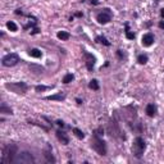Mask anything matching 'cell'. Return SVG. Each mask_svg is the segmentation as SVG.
Masks as SVG:
<instances>
[{
	"label": "cell",
	"instance_id": "obj_1",
	"mask_svg": "<svg viewBox=\"0 0 164 164\" xmlns=\"http://www.w3.org/2000/svg\"><path fill=\"white\" fill-rule=\"evenodd\" d=\"M17 155V146L15 145H8L3 150L1 155V164H8L10 162H14V158Z\"/></svg>",
	"mask_w": 164,
	"mask_h": 164
},
{
	"label": "cell",
	"instance_id": "obj_2",
	"mask_svg": "<svg viewBox=\"0 0 164 164\" xmlns=\"http://www.w3.org/2000/svg\"><path fill=\"white\" fill-rule=\"evenodd\" d=\"M35 162L33 157L27 153V151H22V153H18L14 158V163L15 164H32Z\"/></svg>",
	"mask_w": 164,
	"mask_h": 164
},
{
	"label": "cell",
	"instance_id": "obj_3",
	"mask_svg": "<svg viewBox=\"0 0 164 164\" xmlns=\"http://www.w3.org/2000/svg\"><path fill=\"white\" fill-rule=\"evenodd\" d=\"M91 146L94 147V150H96V151H98L100 155H105V154H106V147H105L104 141H103V140H100V138L96 137V136H94Z\"/></svg>",
	"mask_w": 164,
	"mask_h": 164
},
{
	"label": "cell",
	"instance_id": "obj_4",
	"mask_svg": "<svg viewBox=\"0 0 164 164\" xmlns=\"http://www.w3.org/2000/svg\"><path fill=\"white\" fill-rule=\"evenodd\" d=\"M18 62H19V57L17 54H14V53L5 55L3 58V60H1V63H3L4 67H13V66H15Z\"/></svg>",
	"mask_w": 164,
	"mask_h": 164
},
{
	"label": "cell",
	"instance_id": "obj_5",
	"mask_svg": "<svg viewBox=\"0 0 164 164\" xmlns=\"http://www.w3.org/2000/svg\"><path fill=\"white\" fill-rule=\"evenodd\" d=\"M5 87L8 90H13L14 92L17 94H25L26 90H27V86L23 83V82H18V83H8L5 85Z\"/></svg>",
	"mask_w": 164,
	"mask_h": 164
},
{
	"label": "cell",
	"instance_id": "obj_6",
	"mask_svg": "<svg viewBox=\"0 0 164 164\" xmlns=\"http://www.w3.org/2000/svg\"><path fill=\"white\" fill-rule=\"evenodd\" d=\"M145 150V141L141 138V137H137L135 140V153L137 157H140Z\"/></svg>",
	"mask_w": 164,
	"mask_h": 164
},
{
	"label": "cell",
	"instance_id": "obj_7",
	"mask_svg": "<svg viewBox=\"0 0 164 164\" xmlns=\"http://www.w3.org/2000/svg\"><path fill=\"white\" fill-rule=\"evenodd\" d=\"M96 19H98L99 23H101V25H106V23L112 19V15H110V13L108 12V9H104V12H103V13L98 14Z\"/></svg>",
	"mask_w": 164,
	"mask_h": 164
},
{
	"label": "cell",
	"instance_id": "obj_8",
	"mask_svg": "<svg viewBox=\"0 0 164 164\" xmlns=\"http://www.w3.org/2000/svg\"><path fill=\"white\" fill-rule=\"evenodd\" d=\"M153 42H154V36H153V33H146V35L142 36V45L150 46Z\"/></svg>",
	"mask_w": 164,
	"mask_h": 164
},
{
	"label": "cell",
	"instance_id": "obj_9",
	"mask_svg": "<svg viewBox=\"0 0 164 164\" xmlns=\"http://www.w3.org/2000/svg\"><path fill=\"white\" fill-rule=\"evenodd\" d=\"M57 137H58V140L62 141V144H64V145H67V144L69 142V138L67 137V135L64 133V132L57 131Z\"/></svg>",
	"mask_w": 164,
	"mask_h": 164
},
{
	"label": "cell",
	"instance_id": "obj_10",
	"mask_svg": "<svg viewBox=\"0 0 164 164\" xmlns=\"http://www.w3.org/2000/svg\"><path fill=\"white\" fill-rule=\"evenodd\" d=\"M146 114H147L149 117H154V115L157 114V108H155V105L149 104V105L146 106Z\"/></svg>",
	"mask_w": 164,
	"mask_h": 164
},
{
	"label": "cell",
	"instance_id": "obj_11",
	"mask_svg": "<svg viewBox=\"0 0 164 164\" xmlns=\"http://www.w3.org/2000/svg\"><path fill=\"white\" fill-rule=\"evenodd\" d=\"M44 155H45V158H46V160H48L49 163H55V158L53 157V154H51L50 150H46Z\"/></svg>",
	"mask_w": 164,
	"mask_h": 164
},
{
	"label": "cell",
	"instance_id": "obj_12",
	"mask_svg": "<svg viewBox=\"0 0 164 164\" xmlns=\"http://www.w3.org/2000/svg\"><path fill=\"white\" fill-rule=\"evenodd\" d=\"M48 100H59V101H62V100H64L66 96L64 95H62V94H55V95H50V96H48Z\"/></svg>",
	"mask_w": 164,
	"mask_h": 164
},
{
	"label": "cell",
	"instance_id": "obj_13",
	"mask_svg": "<svg viewBox=\"0 0 164 164\" xmlns=\"http://www.w3.org/2000/svg\"><path fill=\"white\" fill-rule=\"evenodd\" d=\"M30 69H31L32 72H35V73H37V74L44 72V68H42V67L36 66V64H31V66H30Z\"/></svg>",
	"mask_w": 164,
	"mask_h": 164
},
{
	"label": "cell",
	"instance_id": "obj_14",
	"mask_svg": "<svg viewBox=\"0 0 164 164\" xmlns=\"http://www.w3.org/2000/svg\"><path fill=\"white\" fill-rule=\"evenodd\" d=\"M0 113H4V114H12V109L8 108L5 104H1V106H0Z\"/></svg>",
	"mask_w": 164,
	"mask_h": 164
},
{
	"label": "cell",
	"instance_id": "obj_15",
	"mask_svg": "<svg viewBox=\"0 0 164 164\" xmlns=\"http://www.w3.org/2000/svg\"><path fill=\"white\" fill-rule=\"evenodd\" d=\"M30 55H31L32 58H40V57H41V51H40L38 49H31V50H30Z\"/></svg>",
	"mask_w": 164,
	"mask_h": 164
},
{
	"label": "cell",
	"instance_id": "obj_16",
	"mask_svg": "<svg viewBox=\"0 0 164 164\" xmlns=\"http://www.w3.org/2000/svg\"><path fill=\"white\" fill-rule=\"evenodd\" d=\"M58 38H60V40H68L69 38V33L66 32V31H60V32H58Z\"/></svg>",
	"mask_w": 164,
	"mask_h": 164
},
{
	"label": "cell",
	"instance_id": "obj_17",
	"mask_svg": "<svg viewBox=\"0 0 164 164\" xmlns=\"http://www.w3.org/2000/svg\"><path fill=\"white\" fill-rule=\"evenodd\" d=\"M73 78H74V76H73L72 73H68V74L64 76L63 82H64V83H69V82H72V81H73Z\"/></svg>",
	"mask_w": 164,
	"mask_h": 164
},
{
	"label": "cell",
	"instance_id": "obj_18",
	"mask_svg": "<svg viewBox=\"0 0 164 164\" xmlns=\"http://www.w3.org/2000/svg\"><path fill=\"white\" fill-rule=\"evenodd\" d=\"M89 87L90 89H92V90H99V83L96 80H92V81H90V83H89Z\"/></svg>",
	"mask_w": 164,
	"mask_h": 164
},
{
	"label": "cell",
	"instance_id": "obj_19",
	"mask_svg": "<svg viewBox=\"0 0 164 164\" xmlns=\"http://www.w3.org/2000/svg\"><path fill=\"white\" fill-rule=\"evenodd\" d=\"M137 60H138V63H140V64H145V63L147 62V57H146V55H144V54H141V55H138V57H137Z\"/></svg>",
	"mask_w": 164,
	"mask_h": 164
},
{
	"label": "cell",
	"instance_id": "obj_20",
	"mask_svg": "<svg viewBox=\"0 0 164 164\" xmlns=\"http://www.w3.org/2000/svg\"><path fill=\"white\" fill-rule=\"evenodd\" d=\"M6 27H8V30H10V31H17V25L14 23V22H8L6 23Z\"/></svg>",
	"mask_w": 164,
	"mask_h": 164
},
{
	"label": "cell",
	"instance_id": "obj_21",
	"mask_svg": "<svg viewBox=\"0 0 164 164\" xmlns=\"http://www.w3.org/2000/svg\"><path fill=\"white\" fill-rule=\"evenodd\" d=\"M73 132H74V135H76L78 138H83V137H85L83 132L81 131V130H78V128H73Z\"/></svg>",
	"mask_w": 164,
	"mask_h": 164
},
{
	"label": "cell",
	"instance_id": "obj_22",
	"mask_svg": "<svg viewBox=\"0 0 164 164\" xmlns=\"http://www.w3.org/2000/svg\"><path fill=\"white\" fill-rule=\"evenodd\" d=\"M96 41H98V42H103V44H104V45H106V46L109 45V42H108V41H106V40H105L104 37H101V36L96 37Z\"/></svg>",
	"mask_w": 164,
	"mask_h": 164
},
{
	"label": "cell",
	"instance_id": "obj_23",
	"mask_svg": "<svg viewBox=\"0 0 164 164\" xmlns=\"http://www.w3.org/2000/svg\"><path fill=\"white\" fill-rule=\"evenodd\" d=\"M127 38H130V40H133L135 38V33H132V32H130V31H127Z\"/></svg>",
	"mask_w": 164,
	"mask_h": 164
},
{
	"label": "cell",
	"instance_id": "obj_24",
	"mask_svg": "<svg viewBox=\"0 0 164 164\" xmlns=\"http://www.w3.org/2000/svg\"><path fill=\"white\" fill-rule=\"evenodd\" d=\"M45 90H48L46 86H37L36 87V91H45Z\"/></svg>",
	"mask_w": 164,
	"mask_h": 164
},
{
	"label": "cell",
	"instance_id": "obj_25",
	"mask_svg": "<svg viewBox=\"0 0 164 164\" xmlns=\"http://www.w3.org/2000/svg\"><path fill=\"white\" fill-rule=\"evenodd\" d=\"M159 27H160L162 30H164V21H162V22L159 23Z\"/></svg>",
	"mask_w": 164,
	"mask_h": 164
},
{
	"label": "cell",
	"instance_id": "obj_26",
	"mask_svg": "<svg viewBox=\"0 0 164 164\" xmlns=\"http://www.w3.org/2000/svg\"><path fill=\"white\" fill-rule=\"evenodd\" d=\"M57 123H58V126H62V127L64 126V123H63V121H58Z\"/></svg>",
	"mask_w": 164,
	"mask_h": 164
},
{
	"label": "cell",
	"instance_id": "obj_27",
	"mask_svg": "<svg viewBox=\"0 0 164 164\" xmlns=\"http://www.w3.org/2000/svg\"><path fill=\"white\" fill-rule=\"evenodd\" d=\"M160 14H162V17L164 18V9H162V12H160Z\"/></svg>",
	"mask_w": 164,
	"mask_h": 164
}]
</instances>
